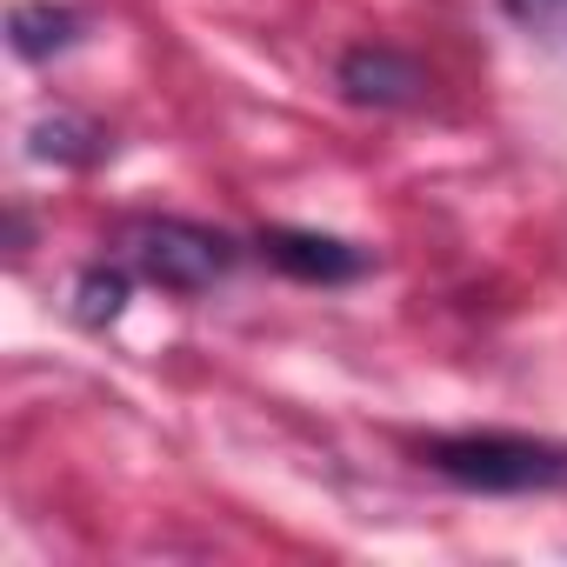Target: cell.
<instances>
[{"label": "cell", "instance_id": "1", "mask_svg": "<svg viewBox=\"0 0 567 567\" xmlns=\"http://www.w3.org/2000/svg\"><path fill=\"white\" fill-rule=\"evenodd\" d=\"M427 467L474 494H554L567 487V447L534 434H441L427 441Z\"/></svg>", "mask_w": 567, "mask_h": 567}, {"label": "cell", "instance_id": "2", "mask_svg": "<svg viewBox=\"0 0 567 567\" xmlns=\"http://www.w3.org/2000/svg\"><path fill=\"white\" fill-rule=\"evenodd\" d=\"M234 254H240V247H234L220 227H200V220H134V227H127V260H134L147 280L174 288V295L214 288V280L234 267Z\"/></svg>", "mask_w": 567, "mask_h": 567}, {"label": "cell", "instance_id": "3", "mask_svg": "<svg viewBox=\"0 0 567 567\" xmlns=\"http://www.w3.org/2000/svg\"><path fill=\"white\" fill-rule=\"evenodd\" d=\"M260 254L280 267V274H295V280H321V288H341V280H361L374 260L334 234H301V227H267L260 234Z\"/></svg>", "mask_w": 567, "mask_h": 567}, {"label": "cell", "instance_id": "4", "mask_svg": "<svg viewBox=\"0 0 567 567\" xmlns=\"http://www.w3.org/2000/svg\"><path fill=\"white\" fill-rule=\"evenodd\" d=\"M341 87H348V101H361V107H408V101H421L427 74H421L408 54H394V48H354V54L341 61Z\"/></svg>", "mask_w": 567, "mask_h": 567}, {"label": "cell", "instance_id": "5", "mask_svg": "<svg viewBox=\"0 0 567 567\" xmlns=\"http://www.w3.org/2000/svg\"><path fill=\"white\" fill-rule=\"evenodd\" d=\"M81 14L74 8H54V0H28V8H14L8 14V41H14V54L21 61H54V54H68L74 41H81Z\"/></svg>", "mask_w": 567, "mask_h": 567}, {"label": "cell", "instance_id": "6", "mask_svg": "<svg viewBox=\"0 0 567 567\" xmlns=\"http://www.w3.org/2000/svg\"><path fill=\"white\" fill-rule=\"evenodd\" d=\"M101 147H107V134L94 121H74V114H54L34 127V154H48V161H94Z\"/></svg>", "mask_w": 567, "mask_h": 567}, {"label": "cell", "instance_id": "7", "mask_svg": "<svg viewBox=\"0 0 567 567\" xmlns=\"http://www.w3.org/2000/svg\"><path fill=\"white\" fill-rule=\"evenodd\" d=\"M121 308H127V274H114V267L101 274V267H94V274L81 280V321L101 328V321H114Z\"/></svg>", "mask_w": 567, "mask_h": 567}, {"label": "cell", "instance_id": "8", "mask_svg": "<svg viewBox=\"0 0 567 567\" xmlns=\"http://www.w3.org/2000/svg\"><path fill=\"white\" fill-rule=\"evenodd\" d=\"M527 21H567V0H514Z\"/></svg>", "mask_w": 567, "mask_h": 567}]
</instances>
